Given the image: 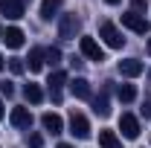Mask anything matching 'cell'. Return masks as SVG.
<instances>
[{"label":"cell","instance_id":"cell-23","mask_svg":"<svg viewBox=\"0 0 151 148\" xmlns=\"http://www.w3.org/2000/svg\"><path fill=\"white\" fill-rule=\"evenodd\" d=\"M41 142H44L41 134H32V137H29V148H41Z\"/></svg>","mask_w":151,"mask_h":148},{"label":"cell","instance_id":"cell-26","mask_svg":"<svg viewBox=\"0 0 151 148\" xmlns=\"http://www.w3.org/2000/svg\"><path fill=\"white\" fill-rule=\"evenodd\" d=\"M105 3H108V6H116V3H122V0H105Z\"/></svg>","mask_w":151,"mask_h":148},{"label":"cell","instance_id":"cell-30","mask_svg":"<svg viewBox=\"0 0 151 148\" xmlns=\"http://www.w3.org/2000/svg\"><path fill=\"white\" fill-rule=\"evenodd\" d=\"M148 55H151V38H148Z\"/></svg>","mask_w":151,"mask_h":148},{"label":"cell","instance_id":"cell-5","mask_svg":"<svg viewBox=\"0 0 151 148\" xmlns=\"http://www.w3.org/2000/svg\"><path fill=\"white\" fill-rule=\"evenodd\" d=\"M122 26L131 29V32H139V35L148 32V20L142 18V15H137V12H125V15H122Z\"/></svg>","mask_w":151,"mask_h":148},{"label":"cell","instance_id":"cell-2","mask_svg":"<svg viewBox=\"0 0 151 148\" xmlns=\"http://www.w3.org/2000/svg\"><path fill=\"white\" fill-rule=\"evenodd\" d=\"M99 38H102V41H105V44H108L111 50H119V47L125 44V38H122V32H119V29L113 26L111 20H105V23L99 26Z\"/></svg>","mask_w":151,"mask_h":148},{"label":"cell","instance_id":"cell-22","mask_svg":"<svg viewBox=\"0 0 151 148\" xmlns=\"http://www.w3.org/2000/svg\"><path fill=\"white\" fill-rule=\"evenodd\" d=\"M0 93H3V96L9 99V96L15 93V87H12V81H0Z\"/></svg>","mask_w":151,"mask_h":148},{"label":"cell","instance_id":"cell-21","mask_svg":"<svg viewBox=\"0 0 151 148\" xmlns=\"http://www.w3.org/2000/svg\"><path fill=\"white\" fill-rule=\"evenodd\" d=\"M9 70H12L15 75H20L23 73V61H20V58H9Z\"/></svg>","mask_w":151,"mask_h":148},{"label":"cell","instance_id":"cell-14","mask_svg":"<svg viewBox=\"0 0 151 148\" xmlns=\"http://www.w3.org/2000/svg\"><path fill=\"white\" fill-rule=\"evenodd\" d=\"M61 3H64V0H44V3H41V18L52 20L58 15V9H61Z\"/></svg>","mask_w":151,"mask_h":148},{"label":"cell","instance_id":"cell-9","mask_svg":"<svg viewBox=\"0 0 151 148\" xmlns=\"http://www.w3.org/2000/svg\"><path fill=\"white\" fill-rule=\"evenodd\" d=\"M41 125H44V131H50L52 137L64 131V122H61V116H58V113H44V116H41Z\"/></svg>","mask_w":151,"mask_h":148},{"label":"cell","instance_id":"cell-19","mask_svg":"<svg viewBox=\"0 0 151 148\" xmlns=\"http://www.w3.org/2000/svg\"><path fill=\"white\" fill-rule=\"evenodd\" d=\"M64 81H67V73H61V70H55V73L50 75V93H61V87H64Z\"/></svg>","mask_w":151,"mask_h":148},{"label":"cell","instance_id":"cell-29","mask_svg":"<svg viewBox=\"0 0 151 148\" xmlns=\"http://www.w3.org/2000/svg\"><path fill=\"white\" fill-rule=\"evenodd\" d=\"M58 148H73V145H67V142H61V145H58Z\"/></svg>","mask_w":151,"mask_h":148},{"label":"cell","instance_id":"cell-8","mask_svg":"<svg viewBox=\"0 0 151 148\" xmlns=\"http://www.w3.org/2000/svg\"><path fill=\"white\" fill-rule=\"evenodd\" d=\"M9 122H12L15 128H29V125H32V113H29V108H15L12 116H9Z\"/></svg>","mask_w":151,"mask_h":148},{"label":"cell","instance_id":"cell-11","mask_svg":"<svg viewBox=\"0 0 151 148\" xmlns=\"http://www.w3.org/2000/svg\"><path fill=\"white\" fill-rule=\"evenodd\" d=\"M3 41H6L9 50H20V47H23V32H20L18 26H9V29L3 32Z\"/></svg>","mask_w":151,"mask_h":148},{"label":"cell","instance_id":"cell-33","mask_svg":"<svg viewBox=\"0 0 151 148\" xmlns=\"http://www.w3.org/2000/svg\"><path fill=\"white\" fill-rule=\"evenodd\" d=\"M23 3H26V0H23Z\"/></svg>","mask_w":151,"mask_h":148},{"label":"cell","instance_id":"cell-18","mask_svg":"<svg viewBox=\"0 0 151 148\" xmlns=\"http://www.w3.org/2000/svg\"><path fill=\"white\" fill-rule=\"evenodd\" d=\"M23 96H26V102H32V105H38V102L44 99V90H41L38 84H32V81H29V84L23 87Z\"/></svg>","mask_w":151,"mask_h":148},{"label":"cell","instance_id":"cell-15","mask_svg":"<svg viewBox=\"0 0 151 148\" xmlns=\"http://www.w3.org/2000/svg\"><path fill=\"white\" fill-rule=\"evenodd\" d=\"M99 145L102 148H122V142H119V137L113 131H99Z\"/></svg>","mask_w":151,"mask_h":148},{"label":"cell","instance_id":"cell-6","mask_svg":"<svg viewBox=\"0 0 151 148\" xmlns=\"http://www.w3.org/2000/svg\"><path fill=\"white\" fill-rule=\"evenodd\" d=\"M78 47H81V55H87L90 61H105V52H102V47L96 44L93 38H78Z\"/></svg>","mask_w":151,"mask_h":148},{"label":"cell","instance_id":"cell-13","mask_svg":"<svg viewBox=\"0 0 151 148\" xmlns=\"http://www.w3.org/2000/svg\"><path fill=\"white\" fill-rule=\"evenodd\" d=\"M93 111L99 116H111V102H108V87H102V93L93 99Z\"/></svg>","mask_w":151,"mask_h":148},{"label":"cell","instance_id":"cell-10","mask_svg":"<svg viewBox=\"0 0 151 148\" xmlns=\"http://www.w3.org/2000/svg\"><path fill=\"white\" fill-rule=\"evenodd\" d=\"M119 73L125 75V78L139 75V73H142V61H137V58H125V61H119Z\"/></svg>","mask_w":151,"mask_h":148},{"label":"cell","instance_id":"cell-1","mask_svg":"<svg viewBox=\"0 0 151 148\" xmlns=\"http://www.w3.org/2000/svg\"><path fill=\"white\" fill-rule=\"evenodd\" d=\"M78 29H81V20L76 18V15H61V18H58V38L73 41V38L78 35Z\"/></svg>","mask_w":151,"mask_h":148},{"label":"cell","instance_id":"cell-12","mask_svg":"<svg viewBox=\"0 0 151 148\" xmlns=\"http://www.w3.org/2000/svg\"><path fill=\"white\" fill-rule=\"evenodd\" d=\"M70 93L76 99H90V81L87 78H73L70 81Z\"/></svg>","mask_w":151,"mask_h":148},{"label":"cell","instance_id":"cell-16","mask_svg":"<svg viewBox=\"0 0 151 148\" xmlns=\"http://www.w3.org/2000/svg\"><path fill=\"white\" fill-rule=\"evenodd\" d=\"M44 50H41V47H35V50H32V52H29V58H26V61H29V70H32V73H38V70H44Z\"/></svg>","mask_w":151,"mask_h":148},{"label":"cell","instance_id":"cell-4","mask_svg":"<svg viewBox=\"0 0 151 148\" xmlns=\"http://www.w3.org/2000/svg\"><path fill=\"white\" fill-rule=\"evenodd\" d=\"M119 131H122L125 139H137L139 137V119L134 113H122L119 116Z\"/></svg>","mask_w":151,"mask_h":148},{"label":"cell","instance_id":"cell-31","mask_svg":"<svg viewBox=\"0 0 151 148\" xmlns=\"http://www.w3.org/2000/svg\"><path fill=\"white\" fill-rule=\"evenodd\" d=\"M0 41H3V26H0Z\"/></svg>","mask_w":151,"mask_h":148},{"label":"cell","instance_id":"cell-24","mask_svg":"<svg viewBox=\"0 0 151 148\" xmlns=\"http://www.w3.org/2000/svg\"><path fill=\"white\" fill-rule=\"evenodd\" d=\"M142 116L151 119V96H145V102H142Z\"/></svg>","mask_w":151,"mask_h":148},{"label":"cell","instance_id":"cell-3","mask_svg":"<svg viewBox=\"0 0 151 148\" xmlns=\"http://www.w3.org/2000/svg\"><path fill=\"white\" fill-rule=\"evenodd\" d=\"M70 134L78 137V139H87L90 137V122H87V116L84 113H70Z\"/></svg>","mask_w":151,"mask_h":148},{"label":"cell","instance_id":"cell-20","mask_svg":"<svg viewBox=\"0 0 151 148\" xmlns=\"http://www.w3.org/2000/svg\"><path fill=\"white\" fill-rule=\"evenodd\" d=\"M44 55H47V64H52V67H58V64H61V50H58V47L44 50Z\"/></svg>","mask_w":151,"mask_h":148},{"label":"cell","instance_id":"cell-7","mask_svg":"<svg viewBox=\"0 0 151 148\" xmlns=\"http://www.w3.org/2000/svg\"><path fill=\"white\" fill-rule=\"evenodd\" d=\"M0 12H3L9 20L23 18V0H0Z\"/></svg>","mask_w":151,"mask_h":148},{"label":"cell","instance_id":"cell-28","mask_svg":"<svg viewBox=\"0 0 151 148\" xmlns=\"http://www.w3.org/2000/svg\"><path fill=\"white\" fill-rule=\"evenodd\" d=\"M3 113H6V111H3V102H0V119H3Z\"/></svg>","mask_w":151,"mask_h":148},{"label":"cell","instance_id":"cell-17","mask_svg":"<svg viewBox=\"0 0 151 148\" xmlns=\"http://www.w3.org/2000/svg\"><path fill=\"white\" fill-rule=\"evenodd\" d=\"M116 96H119V102L128 105V102L137 99V87H134V84H119V87H116Z\"/></svg>","mask_w":151,"mask_h":148},{"label":"cell","instance_id":"cell-27","mask_svg":"<svg viewBox=\"0 0 151 148\" xmlns=\"http://www.w3.org/2000/svg\"><path fill=\"white\" fill-rule=\"evenodd\" d=\"M3 67H6V58H3V55H0V70H3Z\"/></svg>","mask_w":151,"mask_h":148},{"label":"cell","instance_id":"cell-32","mask_svg":"<svg viewBox=\"0 0 151 148\" xmlns=\"http://www.w3.org/2000/svg\"><path fill=\"white\" fill-rule=\"evenodd\" d=\"M148 78H151V70H148Z\"/></svg>","mask_w":151,"mask_h":148},{"label":"cell","instance_id":"cell-25","mask_svg":"<svg viewBox=\"0 0 151 148\" xmlns=\"http://www.w3.org/2000/svg\"><path fill=\"white\" fill-rule=\"evenodd\" d=\"M134 12H137V15L145 12V0H134Z\"/></svg>","mask_w":151,"mask_h":148}]
</instances>
